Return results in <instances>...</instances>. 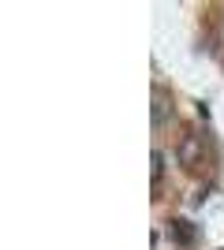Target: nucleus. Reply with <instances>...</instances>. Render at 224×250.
I'll list each match as a JSON object with an SVG mask.
<instances>
[{"mask_svg": "<svg viewBox=\"0 0 224 250\" xmlns=\"http://www.w3.org/2000/svg\"><path fill=\"white\" fill-rule=\"evenodd\" d=\"M168 243H176V247H194L198 243V224H191V220H183V217H176V220H168Z\"/></svg>", "mask_w": 224, "mask_h": 250, "instance_id": "2", "label": "nucleus"}, {"mask_svg": "<svg viewBox=\"0 0 224 250\" xmlns=\"http://www.w3.org/2000/svg\"><path fill=\"white\" fill-rule=\"evenodd\" d=\"M149 161H153V183H161V179H164V161H168V157H164V149H153V157H149Z\"/></svg>", "mask_w": 224, "mask_h": 250, "instance_id": "4", "label": "nucleus"}, {"mask_svg": "<svg viewBox=\"0 0 224 250\" xmlns=\"http://www.w3.org/2000/svg\"><path fill=\"white\" fill-rule=\"evenodd\" d=\"M172 94L164 90V86H153V131H161V127H168L172 120Z\"/></svg>", "mask_w": 224, "mask_h": 250, "instance_id": "3", "label": "nucleus"}, {"mask_svg": "<svg viewBox=\"0 0 224 250\" xmlns=\"http://www.w3.org/2000/svg\"><path fill=\"white\" fill-rule=\"evenodd\" d=\"M202 142H205V135H198V131H191V135H183L180 138V146H176V157H180V165L183 168H198L202 165Z\"/></svg>", "mask_w": 224, "mask_h": 250, "instance_id": "1", "label": "nucleus"}]
</instances>
